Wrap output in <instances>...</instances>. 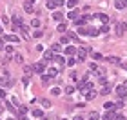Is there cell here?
<instances>
[{"instance_id":"obj_1","label":"cell","mask_w":127,"mask_h":120,"mask_svg":"<svg viewBox=\"0 0 127 120\" xmlns=\"http://www.w3.org/2000/svg\"><path fill=\"white\" fill-rule=\"evenodd\" d=\"M60 6H64V0H47V7L49 9H56Z\"/></svg>"},{"instance_id":"obj_2","label":"cell","mask_w":127,"mask_h":120,"mask_svg":"<svg viewBox=\"0 0 127 120\" xmlns=\"http://www.w3.org/2000/svg\"><path fill=\"white\" fill-rule=\"evenodd\" d=\"M0 86H13V80L9 78V75H6V76H0Z\"/></svg>"},{"instance_id":"obj_3","label":"cell","mask_w":127,"mask_h":120,"mask_svg":"<svg viewBox=\"0 0 127 120\" xmlns=\"http://www.w3.org/2000/svg\"><path fill=\"white\" fill-rule=\"evenodd\" d=\"M35 71H36V73H42V71L45 69V62H36L35 64V67H33Z\"/></svg>"},{"instance_id":"obj_4","label":"cell","mask_w":127,"mask_h":120,"mask_svg":"<svg viewBox=\"0 0 127 120\" xmlns=\"http://www.w3.org/2000/svg\"><path fill=\"white\" fill-rule=\"evenodd\" d=\"M116 95H118L120 98H123V96H125V86H123V84L116 87Z\"/></svg>"},{"instance_id":"obj_5","label":"cell","mask_w":127,"mask_h":120,"mask_svg":"<svg viewBox=\"0 0 127 120\" xmlns=\"http://www.w3.org/2000/svg\"><path fill=\"white\" fill-rule=\"evenodd\" d=\"M125 27H127L125 24H122V22H118V24H116V35H123V31H125Z\"/></svg>"},{"instance_id":"obj_6","label":"cell","mask_w":127,"mask_h":120,"mask_svg":"<svg viewBox=\"0 0 127 120\" xmlns=\"http://www.w3.org/2000/svg\"><path fill=\"white\" fill-rule=\"evenodd\" d=\"M116 118V113L113 111V109H111V111H107L105 115H103V120H115Z\"/></svg>"},{"instance_id":"obj_7","label":"cell","mask_w":127,"mask_h":120,"mask_svg":"<svg viewBox=\"0 0 127 120\" xmlns=\"http://www.w3.org/2000/svg\"><path fill=\"white\" fill-rule=\"evenodd\" d=\"M18 31H20V33H22V37H24V38H29V29H27V25H20V27H18Z\"/></svg>"},{"instance_id":"obj_8","label":"cell","mask_w":127,"mask_h":120,"mask_svg":"<svg viewBox=\"0 0 127 120\" xmlns=\"http://www.w3.org/2000/svg\"><path fill=\"white\" fill-rule=\"evenodd\" d=\"M94 18H98V20H100V22H103V24H107V22H109V17H107V15H103V13H98V15H96Z\"/></svg>"},{"instance_id":"obj_9","label":"cell","mask_w":127,"mask_h":120,"mask_svg":"<svg viewBox=\"0 0 127 120\" xmlns=\"http://www.w3.org/2000/svg\"><path fill=\"white\" fill-rule=\"evenodd\" d=\"M62 18H64V15H62L60 11L53 13V20H54V22H62Z\"/></svg>"},{"instance_id":"obj_10","label":"cell","mask_w":127,"mask_h":120,"mask_svg":"<svg viewBox=\"0 0 127 120\" xmlns=\"http://www.w3.org/2000/svg\"><path fill=\"white\" fill-rule=\"evenodd\" d=\"M4 40H6V42H18L20 38L15 37V35H7V37H4Z\"/></svg>"},{"instance_id":"obj_11","label":"cell","mask_w":127,"mask_h":120,"mask_svg":"<svg viewBox=\"0 0 127 120\" xmlns=\"http://www.w3.org/2000/svg\"><path fill=\"white\" fill-rule=\"evenodd\" d=\"M89 20H91V17L85 15V17H82V20H76V25H84V24H87Z\"/></svg>"},{"instance_id":"obj_12","label":"cell","mask_w":127,"mask_h":120,"mask_svg":"<svg viewBox=\"0 0 127 120\" xmlns=\"http://www.w3.org/2000/svg\"><path fill=\"white\" fill-rule=\"evenodd\" d=\"M24 11L25 13H33V6H31V2H25V4H24Z\"/></svg>"},{"instance_id":"obj_13","label":"cell","mask_w":127,"mask_h":120,"mask_svg":"<svg viewBox=\"0 0 127 120\" xmlns=\"http://www.w3.org/2000/svg\"><path fill=\"white\" fill-rule=\"evenodd\" d=\"M74 53H76V47H73V46L66 47V55H74Z\"/></svg>"},{"instance_id":"obj_14","label":"cell","mask_w":127,"mask_h":120,"mask_svg":"<svg viewBox=\"0 0 127 120\" xmlns=\"http://www.w3.org/2000/svg\"><path fill=\"white\" fill-rule=\"evenodd\" d=\"M13 24L17 25V27H20V25H22V20H20V17H17V15H15V17H13Z\"/></svg>"},{"instance_id":"obj_15","label":"cell","mask_w":127,"mask_h":120,"mask_svg":"<svg viewBox=\"0 0 127 120\" xmlns=\"http://www.w3.org/2000/svg\"><path fill=\"white\" fill-rule=\"evenodd\" d=\"M115 7H116V9H123V7H125L123 0H116V2H115Z\"/></svg>"},{"instance_id":"obj_16","label":"cell","mask_w":127,"mask_h":120,"mask_svg":"<svg viewBox=\"0 0 127 120\" xmlns=\"http://www.w3.org/2000/svg\"><path fill=\"white\" fill-rule=\"evenodd\" d=\"M107 62H111V64H118V62H120V58H118V57H107Z\"/></svg>"},{"instance_id":"obj_17","label":"cell","mask_w":127,"mask_h":120,"mask_svg":"<svg viewBox=\"0 0 127 120\" xmlns=\"http://www.w3.org/2000/svg\"><path fill=\"white\" fill-rule=\"evenodd\" d=\"M40 102H42V106H44L45 109H47V107H51V102H49V100H47V98H42Z\"/></svg>"},{"instance_id":"obj_18","label":"cell","mask_w":127,"mask_h":120,"mask_svg":"<svg viewBox=\"0 0 127 120\" xmlns=\"http://www.w3.org/2000/svg\"><path fill=\"white\" fill-rule=\"evenodd\" d=\"M42 37H44V33H42L40 29H36V31L33 33V38H42Z\"/></svg>"},{"instance_id":"obj_19","label":"cell","mask_w":127,"mask_h":120,"mask_svg":"<svg viewBox=\"0 0 127 120\" xmlns=\"http://www.w3.org/2000/svg\"><path fill=\"white\" fill-rule=\"evenodd\" d=\"M44 57H45V60H51V58L54 57V53H53V51H45V55H44Z\"/></svg>"},{"instance_id":"obj_20","label":"cell","mask_w":127,"mask_h":120,"mask_svg":"<svg viewBox=\"0 0 127 120\" xmlns=\"http://www.w3.org/2000/svg\"><path fill=\"white\" fill-rule=\"evenodd\" d=\"M15 60H17L18 64H22V62H24V57H22L20 53H17V55H15Z\"/></svg>"},{"instance_id":"obj_21","label":"cell","mask_w":127,"mask_h":120,"mask_svg":"<svg viewBox=\"0 0 127 120\" xmlns=\"http://www.w3.org/2000/svg\"><path fill=\"white\" fill-rule=\"evenodd\" d=\"M6 53H7L9 57H11V55L15 53V47H11V46H6Z\"/></svg>"},{"instance_id":"obj_22","label":"cell","mask_w":127,"mask_h":120,"mask_svg":"<svg viewBox=\"0 0 127 120\" xmlns=\"http://www.w3.org/2000/svg\"><path fill=\"white\" fill-rule=\"evenodd\" d=\"M76 17H78V11H76V9H73V11L67 15V18H76Z\"/></svg>"},{"instance_id":"obj_23","label":"cell","mask_w":127,"mask_h":120,"mask_svg":"<svg viewBox=\"0 0 127 120\" xmlns=\"http://www.w3.org/2000/svg\"><path fill=\"white\" fill-rule=\"evenodd\" d=\"M6 109H7V111H11V113H15V107L11 106V102H9V100L6 102Z\"/></svg>"},{"instance_id":"obj_24","label":"cell","mask_w":127,"mask_h":120,"mask_svg":"<svg viewBox=\"0 0 127 120\" xmlns=\"http://www.w3.org/2000/svg\"><path fill=\"white\" fill-rule=\"evenodd\" d=\"M100 93H102V95H109V93H111V86H105Z\"/></svg>"},{"instance_id":"obj_25","label":"cell","mask_w":127,"mask_h":120,"mask_svg":"<svg viewBox=\"0 0 127 120\" xmlns=\"http://www.w3.org/2000/svg\"><path fill=\"white\" fill-rule=\"evenodd\" d=\"M98 84H102V86H105V84H107V78H105V75H102V76L98 78Z\"/></svg>"},{"instance_id":"obj_26","label":"cell","mask_w":127,"mask_h":120,"mask_svg":"<svg viewBox=\"0 0 127 120\" xmlns=\"http://www.w3.org/2000/svg\"><path fill=\"white\" fill-rule=\"evenodd\" d=\"M94 96H96V93H94V91H91V93H87V95H85V98H87V100H93Z\"/></svg>"},{"instance_id":"obj_27","label":"cell","mask_w":127,"mask_h":120,"mask_svg":"<svg viewBox=\"0 0 127 120\" xmlns=\"http://www.w3.org/2000/svg\"><path fill=\"white\" fill-rule=\"evenodd\" d=\"M78 0H67V7H74Z\"/></svg>"},{"instance_id":"obj_28","label":"cell","mask_w":127,"mask_h":120,"mask_svg":"<svg viewBox=\"0 0 127 120\" xmlns=\"http://www.w3.org/2000/svg\"><path fill=\"white\" fill-rule=\"evenodd\" d=\"M103 107H105L107 111H109V109H113V107H115V104H111V102H105V104H103Z\"/></svg>"},{"instance_id":"obj_29","label":"cell","mask_w":127,"mask_h":120,"mask_svg":"<svg viewBox=\"0 0 127 120\" xmlns=\"http://www.w3.org/2000/svg\"><path fill=\"white\" fill-rule=\"evenodd\" d=\"M31 25H33V27H38V25H40V20H38V18H33V22H31Z\"/></svg>"},{"instance_id":"obj_30","label":"cell","mask_w":127,"mask_h":120,"mask_svg":"<svg viewBox=\"0 0 127 120\" xmlns=\"http://www.w3.org/2000/svg\"><path fill=\"white\" fill-rule=\"evenodd\" d=\"M66 93H67V95H71V93H74V87H73V86H67V87H66Z\"/></svg>"},{"instance_id":"obj_31","label":"cell","mask_w":127,"mask_h":120,"mask_svg":"<svg viewBox=\"0 0 127 120\" xmlns=\"http://www.w3.org/2000/svg\"><path fill=\"white\" fill-rule=\"evenodd\" d=\"M42 115H44V113H42L40 109H35V111H33V116H36V118H38V116H42Z\"/></svg>"},{"instance_id":"obj_32","label":"cell","mask_w":127,"mask_h":120,"mask_svg":"<svg viewBox=\"0 0 127 120\" xmlns=\"http://www.w3.org/2000/svg\"><path fill=\"white\" fill-rule=\"evenodd\" d=\"M74 64H76V60H74V58H69V60H67V66H69V67H73Z\"/></svg>"},{"instance_id":"obj_33","label":"cell","mask_w":127,"mask_h":120,"mask_svg":"<svg viewBox=\"0 0 127 120\" xmlns=\"http://www.w3.org/2000/svg\"><path fill=\"white\" fill-rule=\"evenodd\" d=\"M53 58H54V60H56L58 64H64V58H62V57H58V55H54Z\"/></svg>"},{"instance_id":"obj_34","label":"cell","mask_w":127,"mask_h":120,"mask_svg":"<svg viewBox=\"0 0 127 120\" xmlns=\"http://www.w3.org/2000/svg\"><path fill=\"white\" fill-rule=\"evenodd\" d=\"M56 73H58V69H54V67H51V69H49V76H54Z\"/></svg>"},{"instance_id":"obj_35","label":"cell","mask_w":127,"mask_h":120,"mask_svg":"<svg viewBox=\"0 0 127 120\" xmlns=\"http://www.w3.org/2000/svg\"><path fill=\"white\" fill-rule=\"evenodd\" d=\"M49 78H51L49 75H44V76H42V82H44V84H47V82H49Z\"/></svg>"},{"instance_id":"obj_36","label":"cell","mask_w":127,"mask_h":120,"mask_svg":"<svg viewBox=\"0 0 127 120\" xmlns=\"http://www.w3.org/2000/svg\"><path fill=\"white\" fill-rule=\"evenodd\" d=\"M51 93H53V95H60V87H53Z\"/></svg>"},{"instance_id":"obj_37","label":"cell","mask_w":127,"mask_h":120,"mask_svg":"<svg viewBox=\"0 0 127 120\" xmlns=\"http://www.w3.org/2000/svg\"><path fill=\"white\" fill-rule=\"evenodd\" d=\"M66 29H67V24H60L58 25V31H66Z\"/></svg>"},{"instance_id":"obj_38","label":"cell","mask_w":127,"mask_h":120,"mask_svg":"<svg viewBox=\"0 0 127 120\" xmlns=\"http://www.w3.org/2000/svg\"><path fill=\"white\" fill-rule=\"evenodd\" d=\"M93 58H94V60H102V55H98V53H93Z\"/></svg>"},{"instance_id":"obj_39","label":"cell","mask_w":127,"mask_h":120,"mask_svg":"<svg viewBox=\"0 0 127 120\" xmlns=\"http://www.w3.org/2000/svg\"><path fill=\"white\" fill-rule=\"evenodd\" d=\"M62 47H60V44H53V51H60Z\"/></svg>"},{"instance_id":"obj_40","label":"cell","mask_w":127,"mask_h":120,"mask_svg":"<svg viewBox=\"0 0 127 120\" xmlns=\"http://www.w3.org/2000/svg\"><path fill=\"white\" fill-rule=\"evenodd\" d=\"M0 98H6V89H2V87H0Z\"/></svg>"},{"instance_id":"obj_41","label":"cell","mask_w":127,"mask_h":120,"mask_svg":"<svg viewBox=\"0 0 127 120\" xmlns=\"http://www.w3.org/2000/svg\"><path fill=\"white\" fill-rule=\"evenodd\" d=\"M100 31H102V33H107V31H109V25H103V27L100 29Z\"/></svg>"},{"instance_id":"obj_42","label":"cell","mask_w":127,"mask_h":120,"mask_svg":"<svg viewBox=\"0 0 127 120\" xmlns=\"http://www.w3.org/2000/svg\"><path fill=\"white\" fill-rule=\"evenodd\" d=\"M98 116H100V115H98L96 111H93V113H91V118H98Z\"/></svg>"},{"instance_id":"obj_43","label":"cell","mask_w":127,"mask_h":120,"mask_svg":"<svg viewBox=\"0 0 127 120\" xmlns=\"http://www.w3.org/2000/svg\"><path fill=\"white\" fill-rule=\"evenodd\" d=\"M69 42V37H62V44H67Z\"/></svg>"},{"instance_id":"obj_44","label":"cell","mask_w":127,"mask_h":120,"mask_svg":"<svg viewBox=\"0 0 127 120\" xmlns=\"http://www.w3.org/2000/svg\"><path fill=\"white\" fill-rule=\"evenodd\" d=\"M120 66H122L123 69H127V60H125V62H122V64H120Z\"/></svg>"},{"instance_id":"obj_45","label":"cell","mask_w":127,"mask_h":120,"mask_svg":"<svg viewBox=\"0 0 127 120\" xmlns=\"http://www.w3.org/2000/svg\"><path fill=\"white\" fill-rule=\"evenodd\" d=\"M115 120H125V118H123V116H122V115H118V116H116V118H115Z\"/></svg>"},{"instance_id":"obj_46","label":"cell","mask_w":127,"mask_h":120,"mask_svg":"<svg viewBox=\"0 0 127 120\" xmlns=\"http://www.w3.org/2000/svg\"><path fill=\"white\" fill-rule=\"evenodd\" d=\"M18 120H27V116H24V115H22V116H20Z\"/></svg>"},{"instance_id":"obj_47","label":"cell","mask_w":127,"mask_h":120,"mask_svg":"<svg viewBox=\"0 0 127 120\" xmlns=\"http://www.w3.org/2000/svg\"><path fill=\"white\" fill-rule=\"evenodd\" d=\"M74 120H84V118H82V116H74Z\"/></svg>"},{"instance_id":"obj_48","label":"cell","mask_w":127,"mask_h":120,"mask_svg":"<svg viewBox=\"0 0 127 120\" xmlns=\"http://www.w3.org/2000/svg\"><path fill=\"white\" fill-rule=\"evenodd\" d=\"M0 33H2V24H0Z\"/></svg>"},{"instance_id":"obj_49","label":"cell","mask_w":127,"mask_h":120,"mask_svg":"<svg viewBox=\"0 0 127 120\" xmlns=\"http://www.w3.org/2000/svg\"><path fill=\"white\" fill-rule=\"evenodd\" d=\"M2 109H4V107H2V106H0V113H2Z\"/></svg>"},{"instance_id":"obj_50","label":"cell","mask_w":127,"mask_h":120,"mask_svg":"<svg viewBox=\"0 0 127 120\" xmlns=\"http://www.w3.org/2000/svg\"><path fill=\"white\" fill-rule=\"evenodd\" d=\"M7 120H15V118H7Z\"/></svg>"}]
</instances>
